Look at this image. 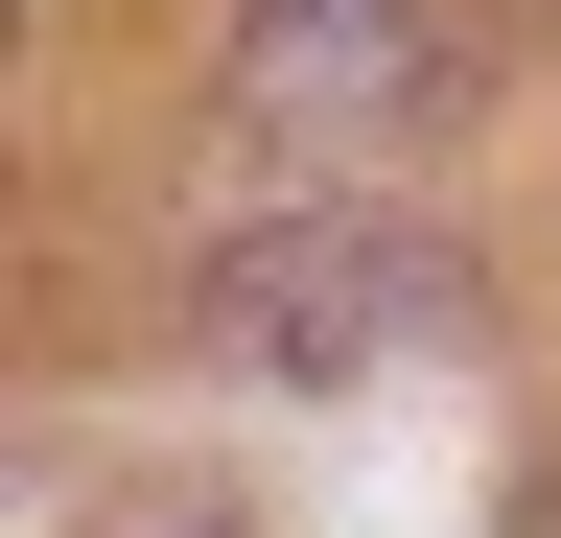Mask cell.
<instances>
[{
    "mask_svg": "<svg viewBox=\"0 0 561 538\" xmlns=\"http://www.w3.org/2000/svg\"><path fill=\"white\" fill-rule=\"evenodd\" d=\"M398 328H468L445 234H398V211H257L234 257H210V352H234L257 398H328V375H375Z\"/></svg>",
    "mask_w": 561,
    "mask_h": 538,
    "instance_id": "6da1fadb",
    "label": "cell"
},
{
    "mask_svg": "<svg viewBox=\"0 0 561 538\" xmlns=\"http://www.w3.org/2000/svg\"><path fill=\"white\" fill-rule=\"evenodd\" d=\"M234 94L305 164H398V141H445V24L421 0H234Z\"/></svg>",
    "mask_w": 561,
    "mask_h": 538,
    "instance_id": "7a4b0ae2",
    "label": "cell"
},
{
    "mask_svg": "<svg viewBox=\"0 0 561 538\" xmlns=\"http://www.w3.org/2000/svg\"><path fill=\"white\" fill-rule=\"evenodd\" d=\"M140 538H234V515H140Z\"/></svg>",
    "mask_w": 561,
    "mask_h": 538,
    "instance_id": "3957f363",
    "label": "cell"
}]
</instances>
